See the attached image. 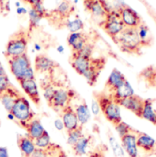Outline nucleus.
Segmentation results:
<instances>
[{
  "label": "nucleus",
  "mask_w": 156,
  "mask_h": 157,
  "mask_svg": "<svg viewBox=\"0 0 156 157\" xmlns=\"http://www.w3.org/2000/svg\"><path fill=\"white\" fill-rule=\"evenodd\" d=\"M120 49L125 53L141 55L143 46L139 39L137 29L125 27L124 29L113 39Z\"/></svg>",
  "instance_id": "1"
},
{
  "label": "nucleus",
  "mask_w": 156,
  "mask_h": 157,
  "mask_svg": "<svg viewBox=\"0 0 156 157\" xmlns=\"http://www.w3.org/2000/svg\"><path fill=\"white\" fill-rule=\"evenodd\" d=\"M29 40V32L28 29H20L15 32L8 39L6 49L5 56L6 59L20 56L27 53L28 44Z\"/></svg>",
  "instance_id": "2"
},
{
  "label": "nucleus",
  "mask_w": 156,
  "mask_h": 157,
  "mask_svg": "<svg viewBox=\"0 0 156 157\" xmlns=\"http://www.w3.org/2000/svg\"><path fill=\"white\" fill-rule=\"evenodd\" d=\"M95 100L98 101L101 112L103 113L104 117L112 124L116 125L121 121L120 115V106L116 103L108 94L99 93L95 95Z\"/></svg>",
  "instance_id": "3"
},
{
  "label": "nucleus",
  "mask_w": 156,
  "mask_h": 157,
  "mask_svg": "<svg viewBox=\"0 0 156 157\" xmlns=\"http://www.w3.org/2000/svg\"><path fill=\"white\" fill-rule=\"evenodd\" d=\"M10 113L14 115L15 121L24 129L30 121L35 119V113L32 111L29 100L22 95L16 100Z\"/></svg>",
  "instance_id": "4"
},
{
  "label": "nucleus",
  "mask_w": 156,
  "mask_h": 157,
  "mask_svg": "<svg viewBox=\"0 0 156 157\" xmlns=\"http://www.w3.org/2000/svg\"><path fill=\"white\" fill-rule=\"evenodd\" d=\"M99 26L102 28V29L106 32V34H108L112 39V40L125 28L123 22L121 21L120 15L118 8H114V7L109 13H107L105 19Z\"/></svg>",
  "instance_id": "5"
},
{
  "label": "nucleus",
  "mask_w": 156,
  "mask_h": 157,
  "mask_svg": "<svg viewBox=\"0 0 156 157\" xmlns=\"http://www.w3.org/2000/svg\"><path fill=\"white\" fill-rule=\"evenodd\" d=\"M7 59V62H8L10 72L12 73V75L16 78V79L18 82L23 80L26 71L30 67H32L30 59H29V55L27 53L22 54L20 56L9 58V59Z\"/></svg>",
  "instance_id": "6"
},
{
  "label": "nucleus",
  "mask_w": 156,
  "mask_h": 157,
  "mask_svg": "<svg viewBox=\"0 0 156 157\" xmlns=\"http://www.w3.org/2000/svg\"><path fill=\"white\" fill-rule=\"evenodd\" d=\"M76 93L70 89L65 87H59L54 94V97L51 101L49 106L56 112L61 113V111L70 104L71 100L74 98Z\"/></svg>",
  "instance_id": "7"
},
{
  "label": "nucleus",
  "mask_w": 156,
  "mask_h": 157,
  "mask_svg": "<svg viewBox=\"0 0 156 157\" xmlns=\"http://www.w3.org/2000/svg\"><path fill=\"white\" fill-rule=\"evenodd\" d=\"M74 10V5L70 0H62L53 10L49 12L48 18L54 21L59 20V22L64 26L65 21L73 15Z\"/></svg>",
  "instance_id": "8"
},
{
  "label": "nucleus",
  "mask_w": 156,
  "mask_h": 157,
  "mask_svg": "<svg viewBox=\"0 0 156 157\" xmlns=\"http://www.w3.org/2000/svg\"><path fill=\"white\" fill-rule=\"evenodd\" d=\"M118 10L120 12L121 21L125 27L137 29L143 22L140 15L128 5H120L118 7Z\"/></svg>",
  "instance_id": "9"
},
{
  "label": "nucleus",
  "mask_w": 156,
  "mask_h": 157,
  "mask_svg": "<svg viewBox=\"0 0 156 157\" xmlns=\"http://www.w3.org/2000/svg\"><path fill=\"white\" fill-rule=\"evenodd\" d=\"M106 64V59L104 58H91L90 66L82 75L86 78L87 82L90 86H94L101 74V71Z\"/></svg>",
  "instance_id": "10"
},
{
  "label": "nucleus",
  "mask_w": 156,
  "mask_h": 157,
  "mask_svg": "<svg viewBox=\"0 0 156 157\" xmlns=\"http://www.w3.org/2000/svg\"><path fill=\"white\" fill-rule=\"evenodd\" d=\"M116 103H118L120 107L133 113L136 116L142 118L143 103H144V100L142 97L134 94V95L125 98L123 100L118 101H116Z\"/></svg>",
  "instance_id": "11"
},
{
  "label": "nucleus",
  "mask_w": 156,
  "mask_h": 157,
  "mask_svg": "<svg viewBox=\"0 0 156 157\" xmlns=\"http://www.w3.org/2000/svg\"><path fill=\"white\" fill-rule=\"evenodd\" d=\"M120 144L128 157H139L137 146V131L133 130L120 138Z\"/></svg>",
  "instance_id": "12"
},
{
  "label": "nucleus",
  "mask_w": 156,
  "mask_h": 157,
  "mask_svg": "<svg viewBox=\"0 0 156 157\" xmlns=\"http://www.w3.org/2000/svg\"><path fill=\"white\" fill-rule=\"evenodd\" d=\"M34 67H35V71L39 73L52 75V73L56 71V69H58L59 66L58 63H56L48 57L43 54H39L35 58Z\"/></svg>",
  "instance_id": "13"
},
{
  "label": "nucleus",
  "mask_w": 156,
  "mask_h": 157,
  "mask_svg": "<svg viewBox=\"0 0 156 157\" xmlns=\"http://www.w3.org/2000/svg\"><path fill=\"white\" fill-rule=\"evenodd\" d=\"M137 146L147 155H156V141L147 133L137 131Z\"/></svg>",
  "instance_id": "14"
},
{
  "label": "nucleus",
  "mask_w": 156,
  "mask_h": 157,
  "mask_svg": "<svg viewBox=\"0 0 156 157\" xmlns=\"http://www.w3.org/2000/svg\"><path fill=\"white\" fill-rule=\"evenodd\" d=\"M60 114H61L60 119L63 121L64 128L67 131V132L73 131V130H76L77 128L79 127L78 117H77L76 113L74 111V108L71 106V104H70L66 108H64L61 111Z\"/></svg>",
  "instance_id": "15"
},
{
  "label": "nucleus",
  "mask_w": 156,
  "mask_h": 157,
  "mask_svg": "<svg viewBox=\"0 0 156 157\" xmlns=\"http://www.w3.org/2000/svg\"><path fill=\"white\" fill-rule=\"evenodd\" d=\"M19 84L23 91L29 98V100L33 101L36 105H39L40 95H39V85L36 79H24V80H21Z\"/></svg>",
  "instance_id": "16"
},
{
  "label": "nucleus",
  "mask_w": 156,
  "mask_h": 157,
  "mask_svg": "<svg viewBox=\"0 0 156 157\" xmlns=\"http://www.w3.org/2000/svg\"><path fill=\"white\" fill-rule=\"evenodd\" d=\"M89 41V37L83 32H74L70 33L67 38V43L71 48L72 52L80 51L84 46Z\"/></svg>",
  "instance_id": "17"
},
{
  "label": "nucleus",
  "mask_w": 156,
  "mask_h": 157,
  "mask_svg": "<svg viewBox=\"0 0 156 157\" xmlns=\"http://www.w3.org/2000/svg\"><path fill=\"white\" fill-rule=\"evenodd\" d=\"M22 94L15 87H13L12 85L4 93H2L0 95V101H1L2 105L4 106L5 110L7 113L11 112L16 100Z\"/></svg>",
  "instance_id": "18"
},
{
  "label": "nucleus",
  "mask_w": 156,
  "mask_h": 157,
  "mask_svg": "<svg viewBox=\"0 0 156 157\" xmlns=\"http://www.w3.org/2000/svg\"><path fill=\"white\" fill-rule=\"evenodd\" d=\"M125 80L126 78L124 75L119 70L113 69L105 83V90H107V94L115 91L119 87H120L124 83Z\"/></svg>",
  "instance_id": "19"
},
{
  "label": "nucleus",
  "mask_w": 156,
  "mask_h": 157,
  "mask_svg": "<svg viewBox=\"0 0 156 157\" xmlns=\"http://www.w3.org/2000/svg\"><path fill=\"white\" fill-rule=\"evenodd\" d=\"M90 59L91 58H86L76 52H72L70 58L71 67L78 74L82 76L90 66Z\"/></svg>",
  "instance_id": "20"
},
{
  "label": "nucleus",
  "mask_w": 156,
  "mask_h": 157,
  "mask_svg": "<svg viewBox=\"0 0 156 157\" xmlns=\"http://www.w3.org/2000/svg\"><path fill=\"white\" fill-rule=\"evenodd\" d=\"M17 145L22 154V155L27 157H31L33 153L36 151V145L32 139L29 136H17Z\"/></svg>",
  "instance_id": "21"
},
{
  "label": "nucleus",
  "mask_w": 156,
  "mask_h": 157,
  "mask_svg": "<svg viewBox=\"0 0 156 157\" xmlns=\"http://www.w3.org/2000/svg\"><path fill=\"white\" fill-rule=\"evenodd\" d=\"M142 118L156 125V99L149 98L144 100Z\"/></svg>",
  "instance_id": "22"
},
{
  "label": "nucleus",
  "mask_w": 156,
  "mask_h": 157,
  "mask_svg": "<svg viewBox=\"0 0 156 157\" xmlns=\"http://www.w3.org/2000/svg\"><path fill=\"white\" fill-rule=\"evenodd\" d=\"M108 95L116 102L118 101H120V100H123L125 98L134 95V90H133L131 83L126 79L124 81V83L120 87H119L115 91H113Z\"/></svg>",
  "instance_id": "23"
},
{
  "label": "nucleus",
  "mask_w": 156,
  "mask_h": 157,
  "mask_svg": "<svg viewBox=\"0 0 156 157\" xmlns=\"http://www.w3.org/2000/svg\"><path fill=\"white\" fill-rule=\"evenodd\" d=\"M25 130L27 131V136H29L33 141L38 139L46 132L45 128L38 119H33L32 121H30L27 124Z\"/></svg>",
  "instance_id": "24"
},
{
  "label": "nucleus",
  "mask_w": 156,
  "mask_h": 157,
  "mask_svg": "<svg viewBox=\"0 0 156 157\" xmlns=\"http://www.w3.org/2000/svg\"><path fill=\"white\" fill-rule=\"evenodd\" d=\"M74 111L76 113V115L78 117V123L79 126H84L86 125L89 121L90 120V111L89 109L88 104L86 103L85 101H82L81 102H79L78 105L75 106Z\"/></svg>",
  "instance_id": "25"
},
{
  "label": "nucleus",
  "mask_w": 156,
  "mask_h": 157,
  "mask_svg": "<svg viewBox=\"0 0 156 157\" xmlns=\"http://www.w3.org/2000/svg\"><path fill=\"white\" fill-rule=\"evenodd\" d=\"M91 141H92V137L90 135L89 136H83L82 138H80L78 140V142L72 146V150L73 153L75 154V155L77 156H82L88 154V150L91 144Z\"/></svg>",
  "instance_id": "26"
},
{
  "label": "nucleus",
  "mask_w": 156,
  "mask_h": 157,
  "mask_svg": "<svg viewBox=\"0 0 156 157\" xmlns=\"http://www.w3.org/2000/svg\"><path fill=\"white\" fill-rule=\"evenodd\" d=\"M137 33L139 36V39L141 41V44L143 47H149L153 43V36L152 33L148 28V26L143 22L138 28H137Z\"/></svg>",
  "instance_id": "27"
},
{
  "label": "nucleus",
  "mask_w": 156,
  "mask_h": 157,
  "mask_svg": "<svg viewBox=\"0 0 156 157\" xmlns=\"http://www.w3.org/2000/svg\"><path fill=\"white\" fill-rule=\"evenodd\" d=\"M89 12L91 14L92 17L94 19L99 20V25L103 22V20L105 19L106 16H107V12L105 11V9L103 8L101 3L100 2V0H95L94 3L92 4L90 9L89 10Z\"/></svg>",
  "instance_id": "28"
},
{
  "label": "nucleus",
  "mask_w": 156,
  "mask_h": 157,
  "mask_svg": "<svg viewBox=\"0 0 156 157\" xmlns=\"http://www.w3.org/2000/svg\"><path fill=\"white\" fill-rule=\"evenodd\" d=\"M59 88L58 84L52 79L49 83H48L47 85L42 87V92H43V97L46 100V101L48 102V104L49 105L51 103V101L54 97V94L57 90V89Z\"/></svg>",
  "instance_id": "29"
},
{
  "label": "nucleus",
  "mask_w": 156,
  "mask_h": 157,
  "mask_svg": "<svg viewBox=\"0 0 156 157\" xmlns=\"http://www.w3.org/2000/svg\"><path fill=\"white\" fill-rule=\"evenodd\" d=\"M29 32L30 33L32 30H34L35 29H37L39 27V23L41 21V19L43 18V17L39 14V12L30 7V9L29 10Z\"/></svg>",
  "instance_id": "30"
},
{
  "label": "nucleus",
  "mask_w": 156,
  "mask_h": 157,
  "mask_svg": "<svg viewBox=\"0 0 156 157\" xmlns=\"http://www.w3.org/2000/svg\"><path fill=\"white\" fill-rule=\"evenodd\" d=\"M64 26L70 30V33H74V32H80L83 29H84V23L82 22V20L78 17L70 19V17H69L66 21Z\"/></svg>",
  "instance_id": "31"
},
{
  "label": "nucleus",
  "mask_w": 156,
  "mask_h": 157,
  "mask_svg": "<svg viewBox=\"0 0 156 157\" xmlns=\"http://www.w3.org/2000/svg\"><path fill=\"white\" fill-rule=\"evenodd\" d=\"M109 143H110V146L112 150V153L114 155V157H125V152H124L121 144H119L116 138L111 132L109 133Z\"/></svg>",
  "instance_id": "32"
},
{
  "label": "nucleus",
  "mask_w": 156,
  "mask_h": 157,
  "mask_svg": "<svg viewBox=\"0 0 156 157\" xmlns=\"http://www.w3.org/2000/svg\"><path fill=\"white\" fill-rule=\"evenodd\" d=\"M84 136L83 134V127L79 126L76 130L68 132V138H67V143L69 145H70L71 147L73 145H75L78 142V140L80 138H82Z\"/></svg>",
  "instance_id": "33"
},
{
  "label": "nucleus",
  "mask_w": 156,
  "mask_h": 157,
  "mask_svg": "<svg viewBox=\"0 0 156 157\" xmlns=\"http://www.w3.org/2000/svg\"><path fill=\"white\" fill-rule=\"evenodd\" d=\"M34 143H35L37 149H43V150L47 149L51 144V140H50V136L48 132L46 131L40 137L34 140Z\"/></svg>",
  "instance_id": "34"
},
{
  "label": "nucleus",
  "mask_w": 156,
  "mask_h": 157,
  "mask_svg": "<svg viewBox=\"0 0 156 157\" xmlns=\"http://www.w3.org/2000/svg\"><path fill=\"white\" fill-rule=\"evenodd\" d=\"M114 128H115V130L117 132L118 135L120 136V138L123 137L124 135L128 134L129 132H132L134 130L129 124H127L126 122H124L122 121L120 122H119L116 125H114Z\"/></svg>",
  "instance_id": "35"
},
{
  "label": "nucleus",
  "mask_w": 156,
  "mask_h": 157,
  "mask_svg": "<svg viewBox=\"0 0 156 157\" xmlns=\"http://www.w3.org/2000/svg\"><path fill=\"white\" fill-rule=\"evenodd\" d=\"M93 50H94V44L91 43L90 41H89L80 51L76 52V53H78L83 57H86V58H92Z\"/></svg>",
  "instance_id": "36"
},
{
  "label": "nucleus",
  "mask_w": 156,
  "mask_h": 157,
  "mask_svg": "<svg viewBox=\"0 0 156 157\" xmlns=\"http://www.w3.org/2000/svg\"><path fill=\"white\" fill-rule=\"evenodd\" d=\"M10 86H11V83L9 81L7 75L0 76V95L4 93Z\"/></svg>",
  "instance_id": "37"
},
{
  "label": "nucleus",
  "mask_w": 156,
  "mask_h": 157,
  "mask_svg": "<svg viewBox=\"0 0 156 157\" xmlns=\"http://www.w3.org/2000/svg\"><path fill=\"white\" fill-rule=\"evenodd\" d=\"M0 12L4 15L10 12V0H0Z\"/></svg>",
  "instance_id": "38"
},
{
  "label": "nucleus",
  "mask_w": 156,
  "mask_h": 157,
  "mask_svg": "<svg viewBox=\"0 0 156 157\" xmlns=\"http://www.w3.org/2000/svg\"><path fill=\"white\" fill-rule=\"evenodd\" d=\"M91 113L94 116H98L101 113V108L96 100H93L91 102Z\"/></svg>",
  "instance_id": "39"
},
{
  "label": "nucleus",
  "mask_w": 156,
  "mask_h": 157,
  "mask_svg": "<svg viewBox=\"0 0 156 157\" xmlns=\"http://www.w3.org/2000/svg\"><path fill=\"white\" fill-rule=\"evenodd\" d=\"M24 79H36V73H35V70L33 69V67H30L26 71L23 80Z\"/></svg>",
  "instance_id": "40"
},
{
  "label": "nucleus",
  "mask_w": 156,
  "mask_h": 157,
  "mask_svg": "<svg viewBox=\"0 0 156 157\" xmlns=\"http://www.w3.org/2000/svg\"><path fill=\"white\" fill-rule=\"evenodd\" d=\"M54 126H55V128H56L58 131H63V130H65L63 121H62V120L59 119V118H58V119H56V120L54 121Z\"/></svg>",
  "instance_id": "41"
},
{
  "label": "nucleus",
  "mask_w": 156,
  "mask_h": 157,
  "mask_svg": "<svg viewBox=\"0 0 156 157\" xmlns=\"http://www.w3.org/2000/svg\"><path fill=\"white\" fill-rule=\"evenodd\" d=\"M31 157H48L46 150L43 149H36V151L33 153Z\"/></svg>",
  "instance_id": "42"
},
{
  "label": "nucleus",
  "mask_w": 156,
  "mask_h": 157,
  "mask_svg": "<svg viewBox=\"0 0 156 157\" xmlns=\"http://www.w3.org/2000/svg\"><path fill=\"white\" fill-rule=\"evenodd\" d=\"M144 4H145V6H146V8H147L148 14L153 17V19L154 20V22L156 23V11L151 6H149L146 2H144Z\"/></svg>",
  "instance_id": "43"
},
{
  "label": "nucleus",
  "mask_w": 156,
  "mask_h": 157,
  "mask_svg": "<svg viewBox=\"0 0 156 157\" xmlns=\"http://www.w3.org/2000/svg\"><path fill=\"white\" fill-rule=\"evenodd\" d=\"M95 0H83V4H84V7L87 11H89L92 6V4L94 3Z\"/></svg>",
  "instance_id": "44"
},
{
  "label": "nucleus",
  "mask_w": 156,
  "mask_h": 157,
  "mask_svg": "<svg viewBox=\"0 0 156 157\" xmlns=\"http://www.w3.org/2000/svg\"><path fill=\"white\" fill-rule=\"evenodd\" d=\"M0 157H9L8 151L6 147H0Z\"/></svg>",
  "instance_id": "45"
},
{
  "label": "nucleus",
  "mask_w": 156,
  "mask_h": 157,
  "mask_svg": "<svg viewBox=\"0 0 156 157\" xmlns=\"http://www.w3.org/2000/svg\"><path fill=\"white\" fill-rule=\"evenodd\" d=\"M89 157H105L103 153L101 151H94L89 154Z\"/></svg>",
  "instance_id": "46"
},
{
  "label": "nucleus",
  "mask_w": 156,
  "mask_h": 157,
  "mask_svg": "<svg viewBox=\"0 0 156 157\" xmlns=\"http://www.w3.org/2000/svg\"><path fill=\"white\" fill-rule=\"evenodd\" d=\"M17 14H18V15H25V14H27V13H28V10H27L26 8H24V7L20 6V7H17Z\"/></svg>",
  "instance_id": "47"
},
{
  "label": "nucleus",
  "mask_w": 156,
  "mask_h": 157,
  "mask_svg": "<svg viewBox=\"0 0 156 157\" xmlns=\"http://www.w3.org/2000/svg\"><path fill=\"white\" fill-rule=\"evenodd\" d=\"M57 50H58L59 53H63L64 52V47L63 46H59L57 48Z\"/></svg>",
  "instance_id": "48"
},
{
  "label": "nucleus",
  "mask_w": 156,
  "mask_h": 157,
  "mask_svg": "<svg viewBox=\"0 0 156 157\" xmlns=\"http://www.w3.org/2000/svg\"><path fill=\"white\" fill-rule=\"evenodd\" d=\"M7 119L10 120V121H15V117L11 113H7Z\"/></svg>",
  "instance_id": "49"
},
{
  "label": "nucleus",
  "mask_w": 156,
  "mask_h": 157,
  "mask_svg": "<svg viewBox=\"0 0 156 157\" xmlns=\"http://www.w3.org/2000/svg\"><path fill=\"white\" fill-rule=\"evenodd\" d=\"M34 47H35L36 50H40V48H40V46H39V44H35V46H34Z\"/></svg>",
  "instance_id": "50"
},
{
  "label": "nucleus",
  "mask_w": 156,
  "mask_h": 157,
  "mask_svg": "<svg viewBox=\"0 0 156 157\" xmlns=\"http://www.w3.org/2000/svg\"><path fill=\"white\" fill-rule=\"evenodd\" d=\"M2 67V64H1V61H0V68Z\"/></svg>",
  "instance_id": "51"
},
{
  "label": "nucleus",
  "mask_w": 156,
  "mask_h": 157,
  "mask_svg": "<svg viewBox=\"0 0 156 157\" xmlns=\"http://www.w3.org/2000/svg\"><path fill=\"white\" fill-rule=\"evenodd\" d=\"M21 157H27V156H24V155H22V156H21Z\"/></svg>",
  "instance_id": "52"
},
{
  "label": "nucleus",
  "mask_w": 156,
  "mask_h": 157,
  "mask_svg": "<svg viewBox=\"0 0 156 157\" xmlns=\"http://www.w3.org/2000/svg\"><path fill=\"white\" fill-rule=\"evenodd\" d=\"M0 123H1V122H0Z\"/></svg>",
  "instance_id": "53"
}]
</instances>
